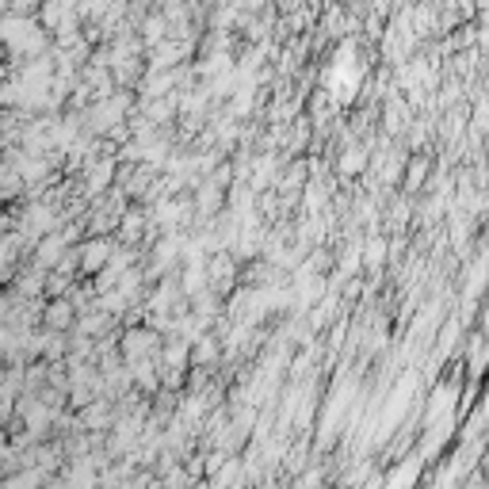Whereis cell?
<instances>
[{
    "instance_id": "6da1fadb",
    "label": "cell",
    "mask_w": 489,
    "mask_h": 489,
    "mask_svg": "<svg viewBox=\"0 0 489 489\" xmlns=\"http://www.w3.org/2000/svg\"><path fill=\"white\" fill-rule=\"evenodd\" d=\"M0 39L12 46V50L31 54V50H39V46H42V31H39V23L23 20V16H12V20L0 23Z\"/></svg>"
},
{
    "instance_id": "7a4b0ae2",
    "label": "cell",
    "mask_w": 489,
    "mask_h": 489,
    "mask_svg": "<svg viewBox=\"0 0 489 489\" xmlns=\"http://www.w3.org/2000/svg\"><path fill=\"white\" fill-rule=\"evenodd\" d=\"M107 257H111V245L107 241H88L84 245V252H81V268L84 271H96L107 264Z\"/></svg>"
},
{
    "instance_id": "3957f363",
    "label": "cell",
    "mask_w": 489,
    "mask_h": 489,
    "mask_svg": "<svg viewBox=\"0 0 489 489\" xmlns=\"http://www.w3.org/2000/svg\"><path fill=\"white\" fill-rule=\"evenodd\" d=\"M417 478H420V459H406V463L387 478V489H409Z\"/></svg>"
},
{
    "instance_id": "277c9868",
    "label": "cell",
    "mask_w": 489,
    "mask_h": 489,
    "mask_svg": "<svg viewBox=\"0 0 489 489\" xmlns=\"http://www.w3.org/2000/svg\"><path fill=\"white\" fill-rule=\"evenodd\" d=\"M153 344H157V341H153V336H149V333H130L126 341H122V352H126L130 360L138 363L146 352H153Z\"/></svg>"
},
{
    "instance_id": "5b68a950",
    "label": "cell",
    "mask_w": 489,
    "mask_h": 489,
    "mask_svg": "<svg viewBox=\"0 0 489 489\" xmlns=\"http://www.w3.org/2000/svg\"><path fill=\"white\" fill-rule=\"evenodd\" d=\"M61 252H65V237H46L39 249V264H54V260H61Z\"/></svg>"
},
{
    "instance_id": "8992f818",
    "label": "cell",
    "mask_w": 489,
    "mask_h": 489,
    "mask_svg": "<svg viewBox=\"0 0 489 489\" xmlns=\"http://www.w3.org/2000/svg\"><path fill=\"white\" fill-rule=\"evenodd\" d=\"M363 165H367L363 149H348V157H341V172H360Z\"/></svg>"
},
{
    "instance_id": "52a82bcc",
    "label": "cell",
    "mask_w": 489,
    "mask_h": 489,
    "mask_svg": "<svg viewBox=\"0 0 489 489\" xmlns=\"http://www.w3.org/2000/svg\"><path fill=\"white\" fill-rule=\"evenodd\" d=\"M69 317H73L69 302H54L50 310H46V322H50V325H69Z\"/></svg>"
},
{
    "instance_id": "ba28073f",
    "label": "cell",
    "mask_w": 489,
    "mask_h": 489,
    "mask_svg": "<svg viewBox=\"0 0 489 489\" xmlns=\"http://www.w3.org/2000/svg\"><path fill=\"white\" fill-rule=\"evenodd\" d=\"M35 485H39V478H35V474H20V478H12L4 489H35Z\"/></svg>"
},
{
    "instance_id": "9c48e42d",
    "label": "cell",
    "mask_w": 489,
    "mask_h": 489,
    "mask_svg": "<svg viewBox=\"0 0 489 489\" xmlns=\"http://www.w3.org/2000/svg\"><path fill=\"white\" fill-rule=\"evenodd\" d=\"M363 260H367V264H379V260H382V241H371V245H367V249H363Z\"/></svg>"
}]
</instances>
